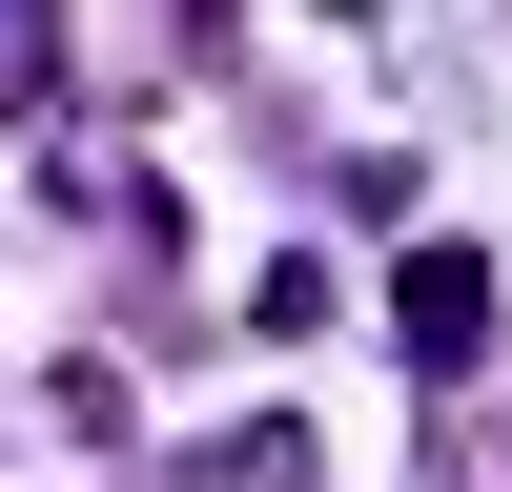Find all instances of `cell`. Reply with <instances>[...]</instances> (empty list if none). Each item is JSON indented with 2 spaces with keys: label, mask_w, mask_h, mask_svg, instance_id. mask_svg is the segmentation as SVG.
<instances>
[{
  "label": "cell",
  "mask_w": 512,
  "mask_h": 492,
  "mask_svg": "<svg viewBox=\"0 0 512 492\" xmlns=\"http://www.w3.org/2000/svg\"><path fill=\"white\" fill-rule=\"evenodd\" d=\"M390 328H410V349H472V328H492V267H472V246H410V287H390Z\"/></svg>",
  "instance_id": "obj_1"
}]
</instances>
